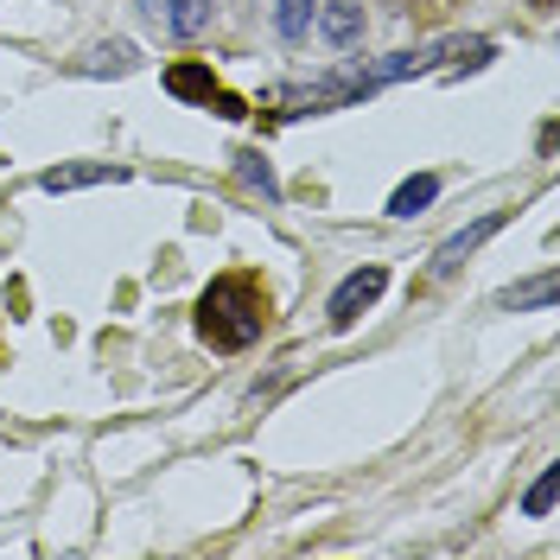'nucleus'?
Wrapping results in <instances>:
<instances>
[{
  "mask_svg": "<svg viewBox=\"0 0 560 560\" xmlns=\"http://www.w3.org/2000/svg\"><path fill=\"white\" fill-rule=\"evenodd\" d=\"M268 325V293L255 275H223L210 280V293L198 300V331H205L217 350H243L261 338Z\"/></svg>",
  "mask_w": 560,
  "mask_h": 560,
  "instance_id": "1",
  "label": "nucleus"
},
{
  "mask_svg": "<svg viewBox=\"0 0 560 560\" xmlns=\"http://www.w3.org/2000/svg\"><path fill=\"white\" fill-rule=\"evenodd\" d=\"M383 287H388V275L376 268V261H370V268H357V275L331 293V325H357V318L376 306V293H383Z\"/></svg>",
  "mask_w": 560,
  "mask_h": 560,
  "instance_id": "2",
  "label": "nucleus"
},
{
  "mask_svg": "<svg viewBox=\"0 0 560 560\" xmlns=\"http://www.w3.org/2000/svg\"><path fill=\"white\" fill-rule=\"evenodd\" d=\"M497 230H503V210H490V217H478V223H471V230H458L453 243L440 248V255H433V275H453L458 261H465V255H471V248L485 243V236H497Z\"/></svg>",
  "mask_w": 560,
  "mask_h": 560,
  "instance_id": "3",
  "label": "nucleus"
},
{
  "mask_svg": "<svg viewBox=\"0 0 560 560\" xmlns=\"http://www.w3.org/2000/svg\"><path fill=\"white\" fill-rule=\"evenodd\" d=\"M166 83H173V96H205V103H217L223 115H243V108H236V96H223V90L210 83V70H198V65H178Z\"/></svg>",
  "mask_w": 560,
  "mask_h": 560,
  "instance_id": "4",
  "label": "nucleus"
},
{
  "mask_svg": "<svg viewBox=\"0 0 560 560\" xmlns=\"http://www.w3.org/2000/svg\"><path fill=\"white\" fill-rule=\"evenodd\" d=\"M318 26H325V38H331V45H338V51H350V45H357V38H363V7H357V0H331V7H325V20H318Z\"/></svg>",
  "mask_w": 560,
  "mask_h": 560,
  "instance_id": "5",
  "label": "nucleus"
},
{
  "mask_svg": "<svg viewBox=\"0 0 560 560\" xmlns=\"http://www.w3.org/2000/svg\"><path fill=\"white\" fill-rule=\"evenodd\" d=\"M103 178L115 185L121 173H115V166H51L38 185H45V191H83V185H103Z\"/></svg>",
  "mask_w": 560,
  "mask_h": 560,
  "instance_id": "6",
  "label": "nucleus"
},
{
  "mask_svg": "<svg viewBox=\"0 0 560 560\" xmlns=\"http://www.w3.org/2000/svg\"><path fill=\"white\" fill-rule=\"evenodd\" d=\"M433 198H440V178L420 173V178H408V185H401V191L388 198V210H395V217H415V210H427Z\"/></svg>",
  "mask_w": 560,
  "mask_h": 560,
  "instance_id": "7",
  "label": "nucleus"
},
{
  "mask_svg": "<svg viewBox=\"0 0 560 560\" xmlns=\"http://www.w3.org/2000/svg\"><path fill=\"white\" fill-rule=\"evenodd\" d=\"M166 7H173V13H166V20H173V33L178 38H198L210 26V7H217V0H166Z\"/></svg>",
  "mask_w": 560,
  "mask_h": 560,
  "instance_id": "8",
  "label": "nucleus"
},
{
  "mask_svg": "<svg viewBox=\"0 0 560 560\" xmlns=\"http://www.w3.org/2000/svg\"><path fill=\"white\" fill-rule=\"evenodd\" d=\"M275 26H280V38H287V45H293V38H306V26H313V0H280Z\"/></svg>",
  "mask_w": 560,
  "mask_h": 560,
  "instance_id": "9",
  "label": "nucleus"
},
{
  "mask_svg": "<svg viewBox=\"0 0 560 560\" xmlns=\"http://www.w3.org/2000/svg\"><path fill=\"white\" fill-rule=\"evenodd\" d=\"M555 287H560L555 275H535L528 287H510V293H503V306H555Z\"/></svg>",
  "mask_w": 560,
  "mask_h": 560,
  "instance_id": "10",
  "label": "nucleus"
},
{
  "mask_svg": "<svg viewBox=\"0 0 560 560\" xmlns=\"http://www.w3.org/2000/svg\"><path fill=\"white\" fill-rule=\"evenodd\" d=\"M90 70H135V45H96Z\"/></svg>",
  "mask_w": 560,
  "mask_h": 560,
  "instance_id": "11",
  "label": "nucleus"
},
{
  "mask_svg": "<svg viewBox=\"0 0 560 560\" xmlns=\"http://www.w3.org/2000/svg\"><path fill=\"white\" fill-rule=\"evenodd\" d=\"M555 485H560V471H541V478L528 485V516H548V510H555Z\"/></svg>",
  "mask_w": 560,
  "mask_h": 560,
  "instance_id": "12",
  "label": "nucleus"
},
{
  "mask_svg": "<svg viewBox=\"0 0 560 560\" xmlns=\"http://www.w3.org/2000/svg\"><path fill=\"white\" fill-rule=\"evenodd\" d=\"M243 178H248V185H261V191H275V173H268V160H261V153H243Z\"/></svg>",
  "mask_w": 560,
  "mask_h": 560,
  "instance_id": "13",
  "label": "nucleus"
},
{
  "mask_svg": "<svg viewBox=\"0 0 560 560\" xmlns=\"http://www.w3.org/2000/svg\"><path fill=\"white\" fill-rule=\"evenodd\" d=\"M388 7H401V0H388Z\"/></svg>",
  "mask_w": 560,
  "mask_h": 560,
  "instance_id": "14",
  "label": "nucleus"
}]
</instances>
